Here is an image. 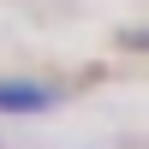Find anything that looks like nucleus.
Instances as JSON below:
<instances>
[{
  "label": "nucleus",
  "mask_w": 149,
  "mask_h": 149,
  "mask_svg": "<svg viewBox=\"0 0 149 149\" xmlns=\"http://www.w3.org/2000/svg\"><path fill=\"white\" fill-rule=\"evenodd\" d=\"M60 102L54 84H30V78H0V113H48V107Z\"/></svg>",
  "instance_id": "obj_1"
}]
</instances>
